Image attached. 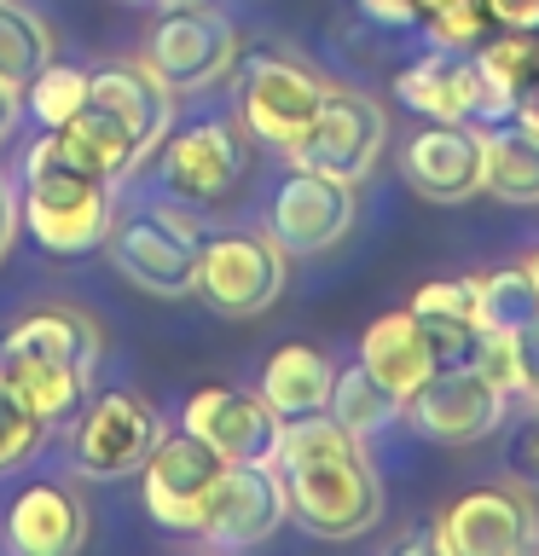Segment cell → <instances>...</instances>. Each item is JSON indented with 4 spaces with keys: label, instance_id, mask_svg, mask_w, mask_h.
Wrapping results in <instances>:
<instances>
[{
    "label": "cell",
    "instance_id": "8fae6325",
    "mask_svg": "<svg viewBox=\"0 0 539 556\" xmlns=\"http://www.w3.org/2000/svg\"><path fill=\"white\" fill-rule=\"evenodd\" d=\"M504 406H511V394H504L493 377L476 371L469 359H452L417 394H406V406H400V412H406V424L424 434V441L469 446V441H481V434L499 429Z\"/></svg>",
    "mask_w": 539,
    "mask_h": 556
},
{
    "label": "cell",
    "instance_id": "7bdbcfd3",
    "mask_svg": "<svg viewBox=\"0 0 539 556\" xmlns=\"http://www.w3.org/2000/svg\"><path fill=\"white\" fill-rule=\"evenodd\" d=\"M522 400H528V412L539 417V389H528V394H522Z\"/></svg>",
    "mask_w": 539,
    "mask_h": 556
},
{
    "label": "cell",
    "instance_id": "ffe728a7",
    "mask_svg": "<svg viewBox=\"0 0 539 556\" xmlns=\"http://www.w3.org/2000/svg\"><path fill=\"white\" fill-rule=\"evenodd\" d=\"M87 99L111 104V111L128 122L134 139H139V156H151L168 139V128H174V87L156 76L146 59L93 70V76H87Z\"/></svg>",
    "mask_w": 539,
    "mask_h": 556
},
{
    "label": "cell",
    "instance_id": "6da1fadb",
    "mask_svg": "<svg viewBox=\"0 0 539 556\" xmlns=\"http://www.w3.org/2000/svg\"><path fill=\"white\" fill-rule=\"evenodd\" d=\"M278 476H285L290 516L319 539H360L383 516V481L365 458V441L330 412L285 417Z\"/></svg>",
    "mask_w": 539,
    "mask_h": 556
},
{
    "label": "cell",
    "instance_id": "7c38bea8",
    "mask_svg": "<svg viewBox=\"0 0 539 556\" xmlns=\"http://www.w3.org/2000/svg\"><path fill=\"white\" fill-rule=\"evenodd\" d=\"M226 458L198 434H163L151 446V458L139 464V481H146V510L156 528L168 533H191L198 539L203 528V510H209V493H215Z\"/></svg>",
    "mask_w": 539,
    "mask_h": 556
},
{
    "label": "cell",
    "instance_id": "4dcf8cb0",
    "mask_svg": "<svg viewBox=\"0 0 539 556\" xmlns=\"http://www.w3.org/2000/svg\"><path fill=\"white\" fill-rule=\"evenodd\" d=\"M47 441V417L29 412V400L7 382V371H0V476L7 469H24L35 452H41Z\"/></svg>",
    "mask_w": 539,
    "mask_h": 556
},
{
    "label": "cell",
    "instance_id": "8d00e7d4",
    "mask_svg": "<svg viewBox=\"0 0 539 556\" xmlns=\"http://www.w3.org/2000/svg\"><path fill=\"white\" fill-rule=\"evenodd\" d=\"M12 232H17V198H12V186L0 180V261L12 250Z\"/></svg>",
    "mask_w": 539,
    "mask_h": 556
},
{
    "label": "cell",
    "instance_id": "cb8c5ba5",
    "mask_svg": "<svg viewBox=\"0 0 539 556\" xmlns=\"http://www.w3.org/2000/svg\"><path fill=\"white\" fill-rule=\"evenodd\" d=\"M52 134L64 139V151L76 156V163H87L93 174H104V180H128V174L146 163L134 128L111 111V104H99V99H87L82 111L70 116L64 128H52Z\"/></svg>",
    "mask_w": 539,
    "mask_h": 556
},
{
    "label": "cell",
    "instance_id": "2e32d148",
    "mask_svg": "<svg viewBox=\"0 0 539 556\" xmlns=\"http://www.w3.org/2000/svg\"><path fill=\"white\" fill-rule=\"evenodd\" d=\"M163 186L180 203H221L243 174V146L233 122H191V128H168L163 146Z\"/></svg>",
    "mask_w": 539,
    "mask_h": 556
},
{
    "label": "cell",
    "instance_id": "d4e9b609",
    "mask_svg": "<svg viewBox=\"0 0 539 556\" xmlns=\"http://www.w3.org/2000/svg\"><path fill=\"white\" fill-rule=\"evenodd\" d=\"M417 325L429 330L441 365L469 359V342H476V278H435L412 295Z\"/></svg>",
    "mask_w": 539,
    "mask_h": 556
},
{
    "label": "cell",
    "instance_id": "9c48e42d",
    "mask_svg": "<svg viewBox=\"0 0 539 556\" xmlns=\"http://www.w3.org/2000/svg\"><path fill=\"white\" fill-rule=\"evenodd\" d=\"M383 139H389V116H383V104L365 99V93H348V87H330L325 104H319V116H313V128H308V139L290 151V163L360 186L365 174L377 168Z\"/></svg>",
    "mask_w": 539,
    "mask_h": 556
},
{
    "label": "cell",
    "instance_id": "d6a6232c",
    "mask_svg": "<svg viewBox=\"0 0 539 556\" xmlns=\"http://www.w3.org/2000/svg\"><path fill=\"white\" fill-rule=\"evenodd\" d=\"M487 24H493V17H487V0H469V7H452V12L424 17L429 41H435V47H452V52L487 41Z\"/></svg>",
    "mask_w": 539,
    "mask_h": 556
},
{
    "label": "cell",
    "instance_id": "4316f807",
    "mask_svg": "<svg viewBox=\"0 0 539 556\" xmlns=\"http://www.w3.org/2000/svg\"><path fill=\"white\" fill-rule=\"evenodd\" d=\"M47 59H52V29L24 0H0V87L24 93Z\"/></svg>",
    "mask_w": 539,
    "mask_h": 556
},
{
    "label": "cell",
    "instance_id": "e0dca14e",
    "mask_svg": "<svg viewBox=\"0 0 539 556\" xmlns=\"http://www.w3.org/2000/svg\"><path fill=\"white\" fill-rule=\"evenodd\" d=\"M481 174H487V146H481V128H469V122H429L406 146V180L429 203L476 198Z\"/></svg>",
    "mask_w": 539,
    "mask_h": 556
},
{
    "label": "cell",
    "instance_id": "7a4b0ae2",
    "mask_svg": "<svg viewBox=\"0 0 539 556\" xmlns=\"http://www.w3.org/2000/svg\"><path fill=\"white\" fill-rule=\"evenodd\" d=\"M93 365L99 325L76 307H35L0 337V371L35 417H47V429L82 412V400L93 394Z\"/></svg>",
    "mask_w": 539,
    "mask_h": 556
},
{
    "label": "cell",
    "instance_id": "484cf974",
    "mask_svg": "<svg viewBox=\"0 0 539 556\" xmlns=\"http://www.w3.org/2000/svg\"><path fill=\"white\" fill-rule=\"evenodd\" d=\"M487 146V174H481V191H493L499 203H539V139L516 122H499V128L481 134Z\"/></svg>",
    "mask_w": 539,
    "mask_h": 556
},
{
    "label": "cell",
    "instance_id": "277c9868",
    "mask_svg": "<svg viewBox=\"0 0 539 556\" xmlns=\"http://www.w3.org/2000/svg\"><path fill=\"white\" fill-rule=\"evenodd\" d=\"M104 250H111V267L146 295H191L198 290L203 226L174 203H151L139 215L111 220Z\"/></svg>",
    "mask_w": 539,
    "mask_h": 556
},
{
    "label": "cell",
    "instance_id": "f546056e",
    "mask_svg": "<svg viewBox=\"0 0 539 556\" xmlns=\"http://www.w3.org/2000/svg\"><path fill=\"white\" fill-rule=\"evenodd\" d=\"M17 99L29 104V116L41 122V128H64V122L87 104V70H76V64H52V59H47L41 70H35V81H29Z\"/></svg>",
    "mask_w": 539,
    "mask_h": 556
},
{
    "label": "cell",
    "instance_id": "44dd1931",
    "mask_svg": "<svg viewBox=\"0 0 539 556\" xmlns=\"http://www.w3.org/2000/svg\"><path fill=\"white\" fill-rule=\"evenodd\" d=\"M360 365H365L377 382H389L400 400H406V394H417L435 371H441V354H435L429 330L417 325V313L400 307V313H383V319L365 325Z\"/></svg>",
    "mask_w": 539,
    "mask_h": 556
},
{
    "label": "cell",
    "instance_id": "e575fe53",
    "mask_svg": "<svg viewBox=\"0 0 539 556\" xmlns=\"http://www.w3.org/2000/svg\"><path fill=\"white\" fill-rule=\"evenodd\" d=\"M516 348H522V394L539 389V313L528 325H516Z\"/></svg>",
    "mask_w": 539,
    "mask_h": 556
},
{
    "label": "cell",
    "instance_id": "b9f144b4",
    "mask_svg": "<svg viewBox=\"0 0 539 556\" xmlns=\"http://www.w3.org/2000/svg\"><path fill=\"white\" fill-rule=\"evenodd\" d=\"M522 267H528V278H534V290H539V250H534L528 261H522Z\"/></svg>",
    "mask_w": 539,
    "mask_h": 556
},
{
    "label": "cell",
    "instance_id": "7402d4cb",
    "mask_svg": "<svg viewBox=\"0 0 539 556\" xmlns=\"http://www.w3.org/2000/svg\"><path fill=\"white\" fill-rule=\"evenodd\" d=\"M476 76H481V116H511L528 93H539V29H499L493 41H476Z\"/></svg>",
    "mask_w": 539,
    "mask_h": 556
},
{
    "label": "cell",
    "instance_id": "5b68a950",
    "mask_svg": "<svg viewBox=\"0 0 539 556\" xmlns=\"http://www.w3.org/2000/svg\"><path fill=\"white\" fill-rule=\"evenodd\" d=\"M285 250L273 232H226L198 250V295L226 319H255L285 295Z\"/></svg>",
    "mask_w": 539,
    "mask_h": 556
},
{
    "label": "cell",
    "instance_id": "5bb4252c",
    "mask_svg": "<svg viewBox=\"0 0 539 556\" xmlns=\"http://www.w3.org/2000/svg\"><path fill=\"white\" fill-rule=\"evenodd\" d=\"M186 429L215 446L226 464H278V441H285V417L267 400L221 389V382L186 400Z\"/></svg>",
    "mask_w": 539,
    "mask_h": 556
},
{
    "label": "cell",
    "instance_id": "d590c367",
    "mask_svg": "<svg viewBox=\"0 0 539 556\" xmlns=\"http://www.w3.org/2000/svg\"><path fill=\"white\" fill-rule=\"evenodd\" d=\"M360 12L377 17V24H394V29L417 24V7H412V0H360Z\"/></svg>",
    "mask_w": 539,
    "mask_h": 556
},
{
    "label": "cell",
    "instance_id": "74e56055",
    "mask_svg": "<svg viewBox=\"0 0 539 556\" xmlns=\"http://www.w3.org/2000/svg\"><path fill=\"white\" fill-rule=\"evenodd\" d=\"M516 464H522V476L539 481V417H534V429L522 434V446H516Z\"/></svg>",
    "mask_w": 539,
    "mask_h": 556
},
{
    "label": "cell",
    "instance_id": "1f68e13d",
    "mask_svg": "<svg viewBox=\"0 0 539 556\" xmlns=\"http://www.w3.org/2000/svg\"><path fill=\"white\" fill-rule=\"evenodd\" d=\"M469 365L487 371L511 400H522V348H516V330H481L469 342Z\"/></svg>",
    "mask_w": 539,
    "mask_h": 556
},
{
    "label": "cell",
    "instance_id": "60d3db41",
    "mask_svg": "<svg viewBox=\"0 0 539 556\" xmlns=\"http://www.w3.org/2000/svg\"><path fill=\"white\" fill-rule=\"evenodd\" d=\"M128 7H156V12H174V7H198V0H128Z\"/></svg>",
    "mask_w": 539,
    "mask_h": 556
},
{
    "label": "cell",
    "instance_id": "836d02e7",
    "mask_svg": "<svg viewBox=\"0 0 539 556\" xmlns=\"http://www.w3.org/2000/svg\"><path fill=\"white\" fill-rule=\"evenodd\" d=\"M487 17L499 29H539V0H487Z\"/></svg>",
    "mask_w": 539,
    "mask_h": 556
},
{
    "label": "cell",
    "instance_id": "d6986e66",
    "mask_svg": "<svg viewBox=\"0 0 539 556\" xmlns=\"http://www.w3.org/2000/svg\"><path fill=\"white\" fill-rule=\"evenodd\" d=\"M394 93L406 111L429 116V122H476L481 104H487L476 59H464V52H452V47H435L417 64H406L394 76Z\"/></svg>",
    "mask_w": 539,
    "mask_h": 556
},
{
    "label": "cell",
    "instance_id": "8992f818",
    "mask_svg": "<svg viewBox=\"0 0 539 556\" xmlns=\"http://www.w3.org/2000/svg\"><path fill=\"white\" fill-rule=\"evenodd\" d=\"M325 93H330V81H319L308 64L285 59V52H255V59L243 64V87H238L243 128L290 156L308 139Z\"/></svg>",
    "mask_w": 539,
    "mask_h": 556
},
{
    "label": "cell",
    "instance_id": "52a82bcc",
    "mask_svg": "<svg viewBox=\"0 0 539 556\" xmlns=\"http://www.w3.org/2000/svg\"><path fill=\"white\" fill-rule=\"evenodd\" d=\"M146 64L163 76L174 93H209L215 81L233 76L238 64V29L221 12L198 7H174L156 17L151 41H146Z\"/></svg>",
    "mask_w": 539,
    "mask_h": 556
},
{
    "label": "cell",
    "instance_id": "83f0119b",
    "mask_svg": "<svg viewBox=\"0 0 539 556\" xmlns=\"http://www.w3.org/2000/svg\"><path fill=\"white\" fill-rule=\"evenodd\" d=\"M400 406H406V400H400L389 382H377L365 365H348V371H337V382H330V406L325 412L365 441V434H377L383 424H394Z\"/></svg>",
    "mask_w": 539,
    "mask_h": 556
},
{
    "label": "cell",
    "instance_id": "f35d334b",
    "mask_svg": "<svg viewBox=\"0 0 539 556\" xmlns=\"http://www.w3.org/2000/svg\"><path fill=\"white\" fill-rule=\"evenodd\" d=\"M12 122H17V93H12V87H0V146H7Z\"/></svg>",
    "mask_w": 539,
    "mask_h": 556
},
{
    "label": "cell",
    "instance_id": "ac0fdd59",
    "mask_svg": "<svg viewBox=\"0 0 539 556\" xmlns=\"http://www.w3.org/2000/svg\"><path fill=\"white\" fill-rule=\"evenodd\" d=\"M7 539L24 556H70L87 545V504L70 481H29L7 510Z\"/></svg>",
    "mask_w": 539,
    "mask_h": 556
},
{
    "label": "cell",
    "instance_id": "30bf717a",
    "mask_svg": "<svg viewBox=\"0 0 539 556\" xmlns=\"http://www.w3.org/2000/svg\"><path fill=\"white\" fill-rule=\"evenodd\" d=\"M429 545L441 556H522L539 551V510L522 486H476L452 498Z\"/></svg>",
    "mask_w": 539,
    "mask_h": 556
},
{
    "label": "cell",
    "instance_id": "f1b7e54d",
    "mask_svg": "<svg viewBox=\"0 0 539 556\" xmlns=\"http://www.w3.org/2000/svg\"><path fill=\"white\" fill-rule=\"evenodd\" d=\"M539 313V290L528 267H499L476 278V337L481 330H516Z\"/></svg>",
    "mask_w": 539,
    "mask_h": 556
},
{
    "label": "cell",
    "instance_id": "4fadbf2b",
    "mask_svg": "<svg viewBox=\"0 0 539 556\" xmlns=\"http://www.w3.org/2000/svg\"><path fill=\"white\" fill-rule=\"evenodd\" d=\"M285 516H290V498H285L278 464H226L215 493H209L198 539L215 551H243V545H261L267 533H278Z\"/></svg>",
    "mask_w": 539,
    "mask_h": 556
},
{
    "label": "cell",
    "instance_id": "ba28073f",
    "mask_svg": "<svg viewBox=\"0 0 539 556\" xmlns=\"http://www.w3.org/2000/svg\"><path fill=\"white\" fill-rule=\"evenodd\" d=\"M156 441H163V417L134 389H104L99 400H82V412H76V469L82 476H93V481L139 476V464L151 458Z\"/></svg>",
    "mask_w": 539,
    "mask_h": 556
},
{
    "label": "cell",
    "instance_id": "ab89813d",
    "mask_svg": "<svg viewBox=\"0 0 539 556\" xmlns=\"http://www.w3.org/2000/svg\"><path fill=\"white\" fill-rule=\"evenodd\" d=\"M417 7V24H424V17H435V12H452V7H469V0H412Z\"/></svg>",
    "mask_w": 539,
    "mask_h": 556
},
{
    "label": "cell",
    "instance_id": "603a6c76",
    "mask_svg": "<svg viewBox=\"0 0 539 556\" xmlns=\"http://www.w3.org/2000/svg\"><path fill=\"white\" fill-rule=\"evenodd\" d=\"M330 382H337V365H330L319 348L308 342H285L273 348L267 365H261V400L278 417H308L330 406Z\"/></svg>",
    "mask_w": 539,
    "mask_h": 556
},
{
    "label": "cell",
    "instance_id": "3957f363",
    "mask_svg": "<svg viewBox=\"0 0 539 556\" xmlns=\"http://www.w3.org/2000/svg\"><path fill=\"white\" fill-rule=\"evenodd\" d=\"M17 220L47 255H87L104 250V232L116 220V180H104L64 151L59 134H41L24 156V198Z\"/></svg>",
    "mask_w": 539,
    "mask_h": 556
},
{
    "label": "cell",
    "instance_id": "9a60e30c",
    "mask_svg": "<svg viewBox=\"0 0 539 556\" xmlns=\"http://www.w3.org/2000/svg\"><path fill=\"white\" fill-rule=\"evenodd\" d=\"M348 226H354V186L313 168H296L278 186L273 215H267V232L278 238L285 255H325L330 243H342Z\"/></svg>",
    "mask_w": 539,
    "mask_h": 556
}]
</instances>
